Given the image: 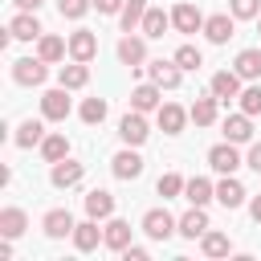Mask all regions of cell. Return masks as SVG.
Masks as SVG:
<instances>
[{
    "instance_id": "cell-1",
    "label": "cell",
    "mask_w": 261,
    "mask_h": 261,
    "mask_svg": "<svg viewBox=\"0 0 261 261\" xmlns=\"http://www.w3.org/2000/svg\"><path fill=\"white\" fill-rule=\"evenodd\" d=\"M49 77V61H41V57H16L12 61V82L16 86H41Z\"/></svg>"
},
{
    "instance_id": "cell-2",
    "label": "cell",
    "mask_w": 261,
    "mask_h": 261,
    "mask_svg": "<svg viewBox=\"0 0 261 261\" xmlns=\"http://www.w3.org/2000/svg\"><path fill=\"white\" fill-rule=\"evenodd\" d=\"M143 232H147L151 241H167L171 232H179V220H175L167 208H151V212H143Z\"/></svg>"
},
{
    "instance_id": "cell-3",
    "label": "cell",
    "mask_w": 261,
    "mask_h": 261,
    "mask_svg": "<svg viewBox=\"0 0 261 261\" xmlns=\"http://www.w3.org/2000/svg\"><path fill=\"white\" fill-rule=\"evenodd\" d=\"M147 135H151V126H147L143 110H126V114H122V122H118V139H122L126 147H143V143H147Z\"/></svg>"
},
{
    "instance_id": "cell-4",
    "label": "cell",
    "mask_w": 261,
    "mask_h": 261,
    "mask_svg": "<svg viewBox=\"0 0 261 261\" xmlns=\"http://www.w3.org/2000/svg\"><path fill=\"white\" fill-rule=\"evenodd\" d=\"M41 114H45L49 122H65V118H69V90H65V86L45 90V94H41Z\"/></svg>"
},
{
    "instance_id": "cell-5",
    "label": "cell",
    "mask_w": 261,
    "mask_h": 261,
    "mask_svg": "<svg viewBox=\"0 0 261 261\" xmlns=\"http://www.w3.org/2000/svg\"><path fill=\"white\" fill-rule=\"evenodd\" d=\"M208 163H212V171H220V175H232L245 159H241V151H237V143H216L212 151H208Z\"/></svg>"
},
{
    "instance_id": "cell-6",
    "label": "cell",
    "mask_w": 261,
    "mask_h": 261,
    "mask_svg": "<svg viewBox=\"0 0 261 261\" xmlns=\"http://www.w3.org/2000/svg\"><path fill=\"white\" fill-rule=\"evenodd\" d=\"M41 228H45V237H53V241H61V237H73V228H77V220H73V212H69V208H53V212H45V220H41Z\"/></svg>"
},
{
    "instance_id": "cell-7",
    "label": "cell",
    "mask_w": 261,
    "mask_h": 261,
    "mask_svg": "<svg viewBox=\"0 0 261 261\" xmlns=\"http://www.w3.org/2000/svg\"><path fill=\"white\" fill-rule=\"evenodd\" d=\"M241 82H245V77H241L237 69H220V73H212V86H208V90H212L220 102H232V98H241V90H245Z\"/></svg>"
},
{
    "instance_id": "cell-8",
    "label": "cell",
    "mask_w": 261,
    "mask_h": 261,
    "mask_svg": "<svg viewBox=\"0 0 261 261\" xmlns=\"http://www.w3.org/2000/svg\"><path fill=\"white\" fill-rule=\"evenodd\" d=\"M82 175H86V167L77 163V159H57L53 163V171H49V179H53V188H77L82 184Z\"/></svg>"
},
{
    "instance_id": "cell-9",
    "label": "cell",
    "mask_w": 261,
    "mask_h": 261,
    "mask_svg": "<svg viewBox=\"0 0 261 261\" xmlns=\"http://www.w3.org/2000/svg\"><path fill=\"white\" fill-rule=\"evenodd\" d=\"M204 20H208V16H204L196 4H188V0L171 8V24H175L179 33H200V29H204Z\"/></svg>"
},
{
    "instance_id": "cell-10",
    "label": "cell",
    "mask_w": 261,
    "mask_h": 261,
    "mask_svg": "<svg viewBox=\"0 0 261 261\" xmlns=\"http://www.w3.org/2000/svg\"><path fill=\"white\" fill-rule=\"evenodd\" d=\"M232 29H237V16H232V12H216V16L204 20V37H208L212 45H228Z\"/></svg>"
},
{
    "instance_id": "cell-11",
    "label": "cell",
    "mask_w": 261,
    "mask_h": 261,
    "mask_svg": "<svg viewBox=\"0 0 261 261\" xmlns=\"http://www.w3.org/2000/svg\"><path fill=\"white\" fill-rule=\"evenodd\" d=\"M163 106V86H155V82H143V86H135L130 90V110H159Z\"/></svg>"
},
{
    "instance_id": "cell-12",
    "label": "cell",
    "mask_w": 261,
    "mask_h": 261,
    "mask_svg": "<svg viewBox=\"0 0 261 261\" xmlns=\"http://www.w3.org/2000/svg\"><path fill=\"white\" fill-rule=\"evenodd\" d=\"M110 171H114V179H139V175H143V159H139V151H135V147L118 151V155L110 159Z\"/></svg>"
},
{
    "instance_id": "cell-13",
    "label": "cell",
    "mask_w": 261,
    "mask_h": 261,
    "mask_svg": "<svg viewBox=\"0 0 261 261\" xmlns=\"http://www.w3.org/2000/svg\"><path fill=\"white\" fill-rule=\"evenodd\" d=\"M94 53H98V37L90 29L69 33V61H94Z\"/></svg>"
},
{
    "instance_id": "cell-14",
    "label": "cell",
    "mask_w": 261,
    "mask_h": 261,
    "mask_svg": "<svg viewBox=\"0 0 261 261\" xmlns=\"http://www.w3.org/2000/svg\"><path fill=\"white\" fill-rule=\"evenodd\" d=\"M118 61L130 65V69H139V65L147 61V37H130V33H126V37L118 41Z\"/></svg>"
},
{
    "instance_id": "cell-15",
    "label": "cell",
    "mask_w": 261,
    "mask_h": 261,
    "mask_svg": "<svg viewBox=\"0 0 261 261\" xmlns=\"http://www.w3.org/2000/svg\"><path fill=\"white\" fill-rule=\"evenodd\" d=\"M147 77H151L155 86H163V90H175V86L184 82V69H179L175 61H151V65H147Z\"/></svg>"
},
{
    "instance_id": "cell-16",
    "label": "cell",
    "mask_w": 261,
    "mask_h": 261,
    "mask_svg": "<svg viewBox=\"0 0 261 261\" xmlns=\"http://www.w3.org/2000/svg\"><path fill=\"white\" fill-rule=\"evenodd\" d=\"M212 224H208V212L200 208V204H192L184 216H179V237H188V241H196V237H204Z\"/></svg>"
},
{
    "instance_id": "cell-17",
    "label": "cell",
    "mask_w": 261,
    "mask_h": 261,
    "mask_svg": "<svg viewBox=\"0 0 261 261\" xmlns=\"http://www.w3.org/2000/svg\"><path fill=\"white\" fill-rule=\"evenodd\" d=\"M98 245H102V228H98L94 216H86V220L73 228V249H77V253H94Z\"/></svg>"
},
{
    "instance_id": "cell-18",
    "label": "cell",
    "mask_w": 261,
    "mask_h": 261,
    "mask_svg": "<svg viewBox=\"0 0 261 261\" xmlns=\"http://www.w3.org/2000/svg\"><path fill=\"white\" fill-rule=\"evenodd\" d=\"M155 118H159V126H163V135H179L184 130V122L192 118L184 106H175V102H163L159 110H155Z\"/></svg>"
},
{
    "instance_id": "cell-19",
    "label": "cell",
    "mask_w": 261,
    "mask_h": 261,
    "mask_svg": "<svg viewBox=\"0 0 261 261\" xmlns=\"http://www.w3.org/2000/svg\"><path fill=\"white\" fill-rule=\"evenodd\" d=\"M86 216H94V220H110V216H114V196H110L106 188L86 192Z\"/></svg>"
},
{
    "instance_id": "cell-20",
    "label": "cell",
    "mask_w": 261,
    "mask_h": 261,
    "mask_svg": "<svg viewBox=\"0 0 261 261\" xmlns=\"http://www.w3.org/2000/svg\"><path fill=\"white\" fill-rule=\"evenodd\" d=\"M102 245H106V249H114V253H122V249L130 245V224H126V220H118V216H110V220H106V228H102Z\"/></svg>"
},
{
    "instance_id": "cell-21",
    "label": "cell",
    "mask_w": 261,
    "mask_h": 261,
    "mask_svg": "<svg viewBox=\"0 0 261 261\" xmlns=\"http://www.w3.org/2000/svg\"><path fill=\"white\" fill-rule=\"evenodd\" d=\"M8 33H12L16 41H37V37H41L45 29H41V20H37L33 12H24V8H20V12L12 16V24H8Z\"/></svg>"
},
{
    "instance_id": "cell-22",
    "label": "cell",
    "mask_w": 261,
    "mask_h": 261,
    "mask_svg": "<svg viewBox=\"0 0 261 261\" xmlns=\"http://www.w3.org/2000/svg\"><path fill=\"white\" fill-rule=\"evenodd\" d=\"M65 53H69V41H61V37H53V33H41V37H37V57H41V61L53 65V61H61Z\"/></svg>"
},
{
    "instance_id": "cell-23",
    "label": "cell",
    "mask_w": 261,
    "mask_h": 261,
    "mask_svg": "<svg viewBox=\"0 0 261 261\" xmlns=\"http://www.w3.org/2000/svg\"><path fill=\"white\" fill-rule=\"evenodd\" d=\"M86 82H90V61H69L57 73V86H65V90H82Z\"/></svg>"
},
{
    "instance_id": "cell-24",
    "label": "cell",
    "mask_w": 261,
    "mask_h": 261,
    "mask_svg": "<svg viewBox=\"0 0 261 261\" xmlns=\"http://www.w3.org/2000/svg\"><path fill=\"white\" fill-rule=\"evenodd\" d=\"M224 139L228 143H249L253 139V118L241 110V114H228L224 118Z\"/></svg>"
},
{
    "instance_id": "cell-25",
    "label": "cell",
    "mask_w": 261,
    "mask_h": 261,
    "mask_svg": "<svg viewBox=\"0 0 261 261\" xmlns=\"http://www.w3.org/2000/svg\"><path fill=\"white\" fill-rule=\"evenodd\" d=\"M245 196H249V192H245V184H241V179H232V175H224V179L216 184V200H220L224 208H241V204H245Z\"/></svg>"
},
{
    "instance_id": "cell-26",
    "label": "cell",
    "mask_w": 261,
    "mask_h": 261,
    "mask_svg": "<svg viewBox=\"0 0 261 261\" xmlns=\"http://www.w3.org/2000/svg\"><path fill=\"white\" fill-rule=\"evenodd\" d=\"M184 200H188V204H200V208H204L208 200H216V184H208L204 175H196V179H188V184H184Z\"/></svg>"
},
{
    "instance_id": "cell-27",
    "label": "cell",
    "mask_w": 261,
    "mask_h": 261,
    "mask_svg": "<svg viewBox=\"0 0 261 261\" xmlns=\"http://www.w3.org/2000/svg\"><path fill=\"white\" fill-rule=\"evenodd\" d=\"M24 228H29V216H24V208H4V212H0V237L16 241Z\"/></svg>"
},
{
    "instance_id": "cell-28",
    "label": "cell",
    "mask_w": 261,
    "mask_h": 261,
    "mask_svg": "<svg viewBox=\"0 0 261 261\" xmlns=\"http://www.w3.org/2000/svg\"><path fill=\"white\" fill-rule=\"evenodd\" d=\"M232 69H237L245 82H257V77H261V49H241L237 61H232Z\"/></svg>"
},
{
    "instance_id": "cell-29",
    "label": "cell",
    "mask_w": 261,
    "mask_h": 261,
    "mask_svg": "<svg viewBox=\"0 0 261 261\" xmlns=\"http://www.w3.org/2000/svg\"><path fill=\"white\" fill-rule=\"evenodd\" d=\"M216 106H220V98H216V94H208V98H196L188 114H192V122H196V126H212V122H216Z\"/></svg>"
},
{
    "instance_id": "cell-30",
    "label": "cell",
    "mask_w": 261,
    "mask_h": 261,
    "mask_svg": "<svg viewBox=\"0 0 261 261\" xmlns=\"http://www.w3.org/2000/svg\"><path fill=\"white\" fill-rule=\"evenodd\" d=\"M41 139H45V122H37V118H24V122L16 126V135H12V143H16V147H24V151H29V147H37Z\"/></svg>"
},
{
    "instance_id": "cell-31",
    "label": "cell",
    "mask_w": 261,
    "mask_h": 261,
    "mask_svg": "<svg viewBox=\"0 0 261 261\" xmlns=\"http://www.w3.org/2000/svg\"><path fill=\"white\" fill-rule=\"evenodd\" d=\"M143 16H147V0H126V4H122V12H118L122 33H135V29L143 24Z\"/></svg>"
},
{
    "instance_id": "cell-32",
    "label": "cell",
    "mask_w": 261,
    "mask_h": 261,
    "mask_svg": "<svg viewBox=\"0 0 261 261\" xmlns=\"http://www.w3.org/2000/svg\"><path fill=\"white\" fill-rule=\"evenodd\" d=\"M167 24H171V16H167L163 8H147V16H143V24H139V29H143V37H151V41H155V37H163V29H167Z\"/></svg>"
},
{
    "instance_id": "cell-33",
    "label": "cell",
    "mask_w": 261,
    "mask_h": 261,
    "mask_svg": "<svg viewBox=\"0 0 261 261\" xmlns=\"http://www.w3.org/2000/svg\"><path fill=\"white\" fill-rule=\"evenodd\" d=\"M41 155H45V163L65 159V155H69V139H65V135H45V139H41Z\"/></svg>"
},
{
    "instance_id": "cell-34",
    "label": "cell",
    "mask_w": 261,
    "mask_h": 261,
    "mask_svg": "<svg viewBox=\"0 0 261 261\" xmlns=\"http://www.w3.org/2000/svg\"><path fill=\"white\" fill-rule=\"evenodd\" d=\"M200 249H204V257H228V249H232V241L224 237V232H204L200 237Z\"/></svg>"
},
{
    "instance_id": "cell-35",
    "label": "cell",
    "mask_w": 261,
    "mask_h": 261,
    "mask_svg": "<svg viewBox=\"0 0 261 261\" xmlns=\"http://www.w3.org/2000/svg\"><path fill=\"white\" fill-rule=\"evenodd\" d=\"M106 110H110V106H106V98H86L77 114H82V122H86V126H102Z\"/></svg>"
},
{
    "instance_id": "cell-36",
    "label": "cell",
    "mask_w": 261,
    "mask_h": 261,
    "mask_svg": "<svg viewBox=\"0 0 261 261\" xmlns=\"http://www.w3.org/2000/svg\"><path fill=\"white\" fill-rule=\"evenodd\" d=\"M184 184H188V179H184L179 171H167V175H159V184H155V192H159L163 200H171V196H184Z\"/></svg>"
},
{
    "instance_id": "cell-37",
    "label": "cell",
    "mask_w": 261,
    "mask_h": 261,
    "mask_svg": "<svg viewBox=\"0 0 261 261\" xmlns=\"http://www.w3.org/2000/svg\"><path fill=\"white\" fill-rule=\"evenodd\" d=\"M171 61H175V65H179V69H200V65H204V53H200V49H196V45H179V49H175V57H171Z\"/></svg>"
},
{
    "instance_id": "cell-38",
    "label": "cell",
    "mask_w": 261,
    "mask_h": 261,
    "mask_svg": "<svg viewBox=\"0 0 261 261\" xmlns=\"http://www.w3.org/2000/svg\"><path fill=\"white\" fill-rule=\"evenodd\" d=\"M237 102H241V110H245L249 118H257V114H261V86H245Z\"/></svg>"
},
{
    "instance_id": "cell-39",
    "label": "cell",
    "mask_w": 261,
    "mask_h": 261,
    "mask_svg": "<svg viewBox=\"0 0 261 261\" xmlns=\"http://www.w3.org/2000/svg\"><path fill=\"white\" fill-rule=\"evenodd\" d=\"M228 12L237 20H257L261 16V0H228Z\"/></svg>"
},
{
    "instance_id": "cell-40",
    "label": "cell",
    "mask_w": 261,
    "mask_h": 261,
    "mask_svg": "<svg viewBox=\"0 0 261 261\" xmlns=\"http://www.w3.org/2000/svg\"><path fill=\"white\" fill-rule=\"evenodd\" d=\"M57 8H61L65 20H82V16L94 8V0H57Z\"/></svg>"
},
{
    "instance_id": "cell-41",
    "label": "cell",
    "mask_w": 261,
    "mask_h": 261,
    "mask_svg": "<svg viewBox=\"0 0 261 261\" xmlns=\"http://www.w3.org/2000/svg\"><path fill=\"white\" fill-rule=\"evenodd\" d=\"M122 4H126V0H94V8H98L102 16H114V12H122Z\"/></svg>"
},
{
    "instance_id": "cell-42",
    "label": "cell",
    "mask_w": 261,
    "mask_h": 261,
    "mask_svg": "<svg viewBox=\"0 0 261 261\" xmlns=\"http://www.w3.org/2000/svg\"><path fill=\"white\" fill-rule=\"evenodd\" d=\"M122 257H126V261H147L151 253H147L143 245H126V249H122Z\"/></svg>"
},
{
    "instance_id": "cell-43",
    "label": "cell",
    "mask_w": 261,
    "mask_h": 261,
    "mask_svg": "<svg viewBox=\"0 0 261 261\" xmlns=\"http://www.w3.org/2000/svg\"><path fill=\"white\" fill-rule=\"evenodd\" d=\"M245 163H249V167H253V171L261 175V143H253V147H249V155H245Z\"/></svg>"
},
{
    "instance_id": "cell-44",
    "label": "cell",
    "mask_w": 261,
    "mask_h": 261,
    "mask_svg": "<svg viewBox=\"0 0 261 261\" xmlns=\"http://www.w3.org/2000/svg\"><path fill=\"white\" fill-rule=\"evenodd\" d=\"M12 4H16V8H24V12H37L45 0H12Z\"/></svg>"
},
{
    "instance_id": "cell-45",
    "label": "cell",
    "mask_w": 261,
    "mask_h": 261,
    "mask_svg": "<svg viewBox=\"0 0 261 261\" xmlns=\"http://www.w3.org/2000/svg\"><path fill=\"white\" fill-rule=\"evenodd\" d=\"M249 212H253V220L261 224V196H253V204H249Z\"/></svg>"
},
{
    "instance_id": "cell-46",
    "label": "cell",
    "mask_w": 261,
    "mask_h": 261,
    "mask_svg": "<svg viewBox=\"0 0 261 261\" xmlns=\"http://www.w3.org/2000/svg\"><path fill=\"white\" fill-rule=\"evenodd\" d=\"M257 33H261V16H257Z\"/></svg>"
}]
</instances>
